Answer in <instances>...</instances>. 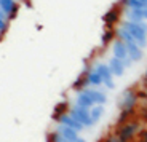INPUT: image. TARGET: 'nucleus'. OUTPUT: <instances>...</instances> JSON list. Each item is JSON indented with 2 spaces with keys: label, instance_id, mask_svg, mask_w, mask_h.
Segmentation results:
<instances>
[{
  "label": "nucleus",
  "instance_id": "10",
  "mask_svg": "<svg viewBox=\"0 0 147 142\" xmlns=\"http://www.w3.org/2000/svg\"><path fill=\"white\" fill-rule=\"evenodd\" d=\"M112 56L117 58V59H120V61L129 58L128 50H126V45L121 40H118V38H114V42H112Z\"/></svg>",
  "mask_w": 147,
  "mask_h": 142
},
{
  "label": "nucleus",
  "instance_id": "2",
  "mask_svg": "<svg viewBox=\"0 0 147 142\" xmlns=\"http://www.w3.org/2000/svg\"><path fill=\"white\" fill-rule=\"evenodd\" d=\"M141 128H142V123H141L139 118H131L125 125H121L120 128H117L115 129V134L123 142H131L141 133Z\"/></svg>",
  "mask_w": 147,
  "mask_h": 142
},
{
  "label": "nucleus",
  "instance_id": "6",
  "mask_svg": "<svg viewBox=\"0 0 147 142\" xmlns=\"http://www.w3.org/2000/svg\"><path fill=\"white\" fill-rule=\"evenodd\" d=\"M82 93L88 96L90 99L93 101V106H106L107 104V94L104 91H101L99 88H91V86H86L82 90Z\"/></svg>",
  "mask_w": 147,
  "mask_h": 142
},
{
  "label": "nucleus",
  "instance_id": "9",
  "mask_svg": "<svg viewBox=\"0 0 147 142\" xmlns=\"http://www.w3.org/2000/svg\"><path fill=\"white\" fill-rule=\"evenodd\" d=\"M56 121H58V123H61V125H66V126L72 128V129H75L77 133L85 131V126H83V125H82V123H78L77 120H74V118L70 117V115H69L67 112H64V113H61V115H58Z\"/></svg>",
  "mask_w": 147,
  "mask_h": 142
},
{
  "label": "nucleus",
  "instance_id": "8",
  "mask_svg": "<svg viewBox=\"0 0 147 142\" xmlns=\"http://www.w3.org/2000/svg\"><path fill=\"white\" fill-rule=\"evenodd\" d=\"M123 13L129 21H146L147 19V7L144 8H123Z\"/></svg>",
  "mask_w": 147,
  "mask_h": 142
},
{
  "label": "nucleus",
  "instance_id": "16",
  "mask_svg": "<svg viewBox=\"0 0 147 142\" xmlns=\"http://www.w3.org/2000/svg\"><path fill=\"white\" fill-rule=\"evenodd\" d=\"M104 112H106V109H104V106H93L91 109H90V117H91V121L93 123H98V121L102 118Z\"/></svg>",
  "mask_w": 147,
  "mask_h": 142
},
{
  "label": "nucleus",
  "instance_id": "21",
  "mask_svg": "<svg viewBox=\"0 0 147 142\" xmlns=\"http://www.w3.org/2000/svg\"><path fill=\"white\" fill-rule=\"evenodd\" d=\"M0 18L3 19V21H8L10 22V19H8V16H7V13H5L3 10H2V8H0Z\"/></svg>",
  "mask_w": 147,
  "mask_h": 142
},
{
  "label": "nucleus",
  "instance_id": "26",
  "mask_svg": "<svg viewBox=\"0 0 147 142\" xmlns=\"http://www.w3.org/2000/svg\"><path fill=\"white\" fill-rule=\"evenodd\" d=\"M0 40H2V34H0Z\"/></svg>",
  "mask_w": 147,
  "mask_h": 142
},
{
  "label": "nucleus",
  "instance_id": "17",
  "mask_svg": "<svg viewBox=\"0 0 147 142\" xmlns=\"http://www.w3.org/2000/svg\"><path fill=\"white\" fill-rule=\"evenodd\" d=\"M118 19H120V16H118L117 10H112L110 13H107V15H106V24L110 26V24H114L115 21H118Z\"/></svg>",
  "mask_w": 147,
  "mask_h": 142
},
{
  "label": "nucleus",
  "instance_id": "18",
  "mask_svg": "<svg viewBox=\"0 0 147 142\" xmlns=\"http://www.w3.org/2000/svg\"><path fill=\"white\" fill-rule=\"evenodd\" d=\"M102 142H123V141H121V139L118 137V136L115 134V133H112V134L106 136V137H104V141H102Z\"/></svg>",
  "mask_w": 147,
  "mask_h": 142
},
{
  "label": "nucleus",
  "instance_id": "12",
  "mask_svg": "<svg viewBox=\"0 0 147 142\" xmlns=\"http://www.w3.org/2000/svg\"><path fill=\"white\" fill-rule=\"evenodd\" d=\"M0 8L7 13L8 19H13L19 11V5L16 3V0H0Z\"/></svg>",
  "mask_w": 147,
  "mask_h": 142
},
{
  "label": "nucleus",
  "instance_id": "15",
  "mask_svg": "<svg viewBox=\"0 0 147 142\" xmlns=\"http://www.w3.org/2000/svg\"><path fill=\"white\" fill-rule=\"evenodd\" d=\"M75 106L85 107V109H91V107H93V101L85 94V93L78 91L77 93V98H75Z\"/></svg>",
  "mask_w": 147,
  "mask_h": 142
},
{
  "label": "nucleus",
  "instance_id": "14",
  "mask_svg": "<svg viewBox=\"0 0 147 142\" xmlns=\"http://www.w3.org/2000/svg\"><path fill=\"white\" fill-rule=\"evenodd\" d=\"M126 50H128V56L133 62H141L144 58V50L139 48L138 43H129L126 45Z\"/></svg>",
  "mask_w": 147,
  "mask_h": 142
},
{
  "label": "nucleus",
  "instance_id": "5",
  "mask_svg": "<svg viewBox=\"0 0 147 142\" xmlns=\"http://www.w3.org/2000/svg\"><path fill=\"white\" fill-rule=\"evenodd\" d=\"M98 72H99L101 78H102V85L107 88V90H110V91H114L115 90V81H114V75H112V72H110L109 66H107V62H98L96 66H93Z\"/></svg>",
  "mask_w": 147,
  "mask_h": 142
},
{
  "label": "nucleus",
  "instance_id": "22",
  "mask_svg": "<svg viewBox=\"0 0 147 142\" xmlns=\"http://www.w3.org/2000/svg\"><path fill=\"white\" fill-rule=\"evenodd\" d=\"M141 142H147V129L142 131V134H141Z\"/></svg>",
  "mask_w": 147,
  "mask_h": 142
},
{
  "label": "nucleus",
  "instance_id": "23",
  "mask_svg": "<svg viewBox=\"0 0 147 142\" xmlns=\"http://www.w3.org/2000/svg\"><path fill=\"white\" fill-rule=\"evenodd\" d=\"M142 86L147 88V70H146V73H144V78H142Z\"/></svg>",
  "mask_w": 147,
  "mask_h": 142
},
{
  "label": "nucleus",
  "instance_id": "19",
  "mask_svg": "<svg viewBox=\"0 0 147 142\" xmlns=\"http://www.w3.org/2000/svg\"><path fill=\"white\" fill-rule=\"evenodd\" d=\"M8 26H10V22H8V21H3V19L0 18V34H2V35H3L5 32H7Z\"/></svg>",
  "mask_w": 147,
  "mask_h": 142
},
{
  "label": "nucleus",
  "instance_id": "25",
  "mask_svg": "<svg viewBox=\"0 0 147 142\" xmlns=\"http://www.w3.org/2000/svg\"><path fill=\"white\" fill-rule=\"evenodd\" d=\"M141 3H144V5H147V0H139Z\"/></svg>",
  "mask_w": 147,
  "mask_h": 142
},
{
  "label": "nucleus",
  "instance_id": "1",
  "mask_svg": "<svg viewBox=\"0 0 147 142\" xmlns=\"http://www.w3.org/2000/svg\"><path fill=\"white\" fill-rule=\"evenodd\" d=\"M120 26L129 35L133 37V40L139 45V48H147V24L144 21H129V19H125L121 21Z\"/></svg>",
  "mask_w": 147,
  "mask_h": 142
},
{
  "label": "nucleus",
  "instance_id": "20",
  "mask_svg": "<svg viewBox=\"0 0 147 142\" xmlns=\"http://www.w3.org/2000/svg\"><path fill=\"white\" fill-rule=\"evenodd\" d=\"M121 64H123V67H125V69H129V67H133V64H134V62H133L129 58H126V59H123V61H121Z\"/></svg>",
  "mask_w": 147,
  "mask_h": 142
},
{
  "label": "nucleus",
  "instance_id": "24",
  "mask_svg": "<svg viewBox=\"0 0 147 142\" xmlns=\"http://www.w3.org/2000/svg\"><path fill=\"white\" fill-rule=\"evenodd\" d=\"M74 142H86V141H85L83 137H77V139H75V141H74Z\"/></svg>",
  "mask_w": 147,
  "mask_h": 142
},
{
  "label": "nucleus",
  "instance_id": "27",
  "mask_svg": "<svg viewBox=\"0 0 147 142\" xmlns=\"http://www.w3.org/2000/svg\"><path fill=\"white\" fill-rule=\"evenodd\" d=\"M146 21H147V19H146ZM146 24H147V22H146Z\"/></svg>",
  "mask_w": 147,
  "mask_h": 142
},
{
  "label": "nucleus",
  "instance_id": "3",
  "mask_svg": "<svg viewBox=\"0 0 147 142\" xmlns=\"http://www.w3.org/2000/svg\"><path fill=\"white\" fill-rule=\"evenodd\" d=\"M138 104H139V96H138V90H134V88L125 90L118 99V109L120 110H136Z\"/></svg>",
  "mask_w": 147,
  "mask_h": 142
},
{
  "label": "nucleus",
  "instance_id": "13",
  "mask_svg": "<svg viewBox=\"0 0 147 142\" xmlns=\"http://www.w3.org/2000/svg\"><path fill=\"white\" fill-rule=\"evenodd\" d=\"M107 66H109V69H110V72H112V75L114 77H123L125 75V67H123V64H121V61L120 59H117V58H109L107 59Z\"/></svg>",
  "mask_w": 147,
  "mask_h": 142
},
{
  "label": "nucleus",
  "instance_id": "4",
  "mask_svg": "<svg viewBox=\"0 0 147 142\" xmlns=\"http://www.w3.org/2000/svg\"><path fill=\"white\" fill-rule=\"evenodd\" d=\"M74 120H77L78 123H82L85 126V129H90V128L94 126V123L91 121L90 117V109H85V107H78V106H72L67 112Z\"/></svg>",
  "mask_w": 147,
  "mask_h": 142
},
{
  "label": "nucleus",
  "instance_id": "7",
  "mask_svg": "<svg viewBox=\"0 0 147 142\" xmlns=\"http://www.w3.org/2000/svg\"><path fill=\"white\" fill-rule=\"evenodd\" d=\"M85 80H86V83H88V86L91 88H99L102 86V78H101L99 72L94 69L93 66H88L86 69H85Z\"/></svg>",
  "mask_w": 147,
  "mask_h": 142
},
{
  "label": "nucleus",
  "instance_id": "11",
  "mask_svg": "<svg viewBox=\"0 0 147 142\" xmlns=\"http://www.w3.org/2000/svg\"><path fill=\"white\" fill-rule=\"evenodd\" d=\"M55 131L56 133H59V134L63 136L64 139H66L67 142H74L77 137H80V133H77L75 129H72V128H69V126H66V125H61V123H58L55 126Z\"/></svg>",
  "mask_w": 147,
  "mask_h": 142
}]
</instances>
